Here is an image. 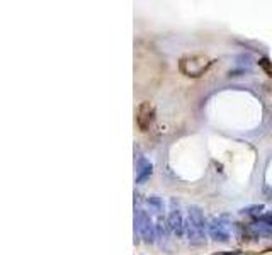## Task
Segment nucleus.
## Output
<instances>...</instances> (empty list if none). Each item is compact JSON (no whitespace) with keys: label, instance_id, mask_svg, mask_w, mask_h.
<instances>
[{"label":"nucleus","instance_id":"9","mask_svg":"<svg viewBox=\"0 0 272 255\" xmlns=\"http://www.w3.org/2000/svg\"><path fill=\"white\" fill-rule=\"evenodd\" d=\"M259 65H260V67L264 68V70L267 72V75H269V77H272V63H271L269 60H267V58H262V60L259 61Z\"/></svg>","mask_w":272,"mask_h":255},{"label":"nucleus","instance_id":"2","mask_svg":"<svg viewBox=\"0 0 272 255\" xmlns=\"http://www.w3.org/2000/svg\"><path fill=\"white\" fill-rule=\"evenodd\" d=\"M211 65V60L204 55H187L181 58L179 61V70H181L182 75L186 77H193V79H197L202 73L209 68Z\"/></svg>","mask_w":272,"mask_h":255},{"label":"nucleus","instance_id":"4","mask_svg":"<svg viewBox=\"0 0 272 255\" xmlns=\"http://www.w3.org/2000/svg\"><path fill=\"white\" fill-rule=\"evenodd\" d=\"M167 226L170 228L175 237H182L184 230H186V221L182 219L181 210H179V204L175 199H170V212H168Z\"/></svg>","mask_w":272,"mask_h":255},{"label":"nucleus","instance_id":"7","mask_svg":"<svg viewBox=\"0 0 272 255\" xmlns=\"http://www.w3.org/2000/svg\"><path fill=\"white\" fill-rule=\"evenodd\" d=\"M152 172H153V165L150 164V162H147V160H141L140 167H138L136 184H141V182H145V180H147V179H150Z\"/></svg>","mask_w":272,"mask_h":255},{"label":"nucleus","instance_id":"8","mask_svg":"<svg viewBox=\"0 0 272 255\" xmlns=\"http://www.w3.org/2000/svg\"><path fill=\"white\" fill-rule=\"evenodd\" d=\"M148 204L155 208V211H156V212L162 211V206H163V204H162V201H160L158 198H156V196H152V198L148 199Z\"/></svg>","mask_w":272,"mask_h":255},{"label":"nucleus","instance_id":"5","mask_svg":"<svg viewBox=\"0 0 272 255\" xmlns=\"http://www.w3.org/2000/svg\"><path fill=\"white\" fill-rule=\"evenodd\" d=\"M155 121V107L150 102H141L136 109V123L141 131H148Z\"/></svg>","mask_w":272,"mask_h":255},{"label":"nucleus","instance_id":"1","mask_svg":"<svg viewBox=\"0 0 272 255\" xmlns=\"http://www.w3.org/2000/svg\"><path fill=\"white\" fill-rule=\"evenodd\" d=\"M204 228H206V219H204V212L199 206H191L189 208V214H187V221H186V231L189 242L193 245H201L204 243Z\"/></svg>","mask_w":272,"mask_h":255},{"label":"nucleus","instance_id":"10","mask_svg":"<svg viewBox=\"0 0 272 255\" xmlns=\"http://www.w3.org/2000/svg\"><path fill=\"white\" fill-rule=\"evenodd\" d=\"M257 221L266 223L267 226L272 228V211H271V212H264V214H260L259 218H257Z\"/></svg>","mask_w":272,"mask_h":255},{"label":"nucleus","instance_id":"3","mask_svg":"<svg viewBox=\"0 0 272 255\" xmlns=\"http://www.w3.org/2000/svg\"><path fill=\"white\" fill-rule=\"evenodd\" d=\"M135 228L141 238L147 243H153L156 238V225H153L152 216L147 211L138 210L135 212Z\"/></svg>","mask_w":272,"mask_h":255},{"label":"nucleus","instance_id":"6","mask_svg":"<svg viewBox=\"0 0 272 255\" xmlns=\"http://www.w3.org/2000/svg\"><path fill=\"white\" fill-rule=\"evenodd\" d=\"M208 233L214 242H220V243L230 242V231H228L227 223L223 221V218H214L208 225Z\"/></svg>","mask_w":272,"mask_h":255}]
</instances>
